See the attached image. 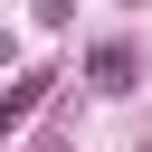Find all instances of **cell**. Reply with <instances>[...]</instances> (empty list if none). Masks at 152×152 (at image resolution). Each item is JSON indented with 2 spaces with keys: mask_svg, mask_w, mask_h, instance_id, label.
I'll return each mask as SVG.
<instances>
[{
  "mask_svg": "<svg viewBox=\"0 0 152 152\" xmlns=\"http://www.w3.org/2000/svg\"><path fill=\"white\" fill-rule=\"evenodd\" d=\"M86 66H95V86H104V95H124V86H133V48H124V38H104Z\"/></svg>",
  "mask_w": 152,
  "mask_h": 152,
  "instance_id": "obj_1",
  "label": "cell"
},
{
  "mask_svg": "<svg viewBox=\"0 0 152 152\" xmlns=\"http://www.w3.org/2000/svg\"><path fill=\"white\" fill-rule=\"evenodd\" d=\"M38 95H48V76H19V86L0 95V142H10V133H19L28 114H38Z\"/></svg>",
  "mask_w": 152,
  "mask_h": 152,
  "instance_id": "obj_2",
  "label": "cell"
},
{
  "mask_svg": "<svg viewBox=\"0 0 152 152\" xmlns=\"http://www.w3.org/2000/svg\"><path fill=\"white\" fill-rule=\"evenodd\" d=\"M38 19H66V0H38Z\"/></svg>",
  "mask_w": 152,
  "mask_h": 152,
  "instance_id": "obj_3",
  "label": "cell"
},
{
  "mask_svg": "<svg viewBox=\"0 0 152 152\" xmlns=\"http://www.w3.org/2000/svg\"><path fill=\"white\" fill-rule=\"evenodd\" d=\"M0 66H10V28H0Z\"/></svg>",
  "mask_w": 152,
  "mask_h": 152,
  "instance_id": "obj_4",
  "label": "cell"
}]
</instances>
